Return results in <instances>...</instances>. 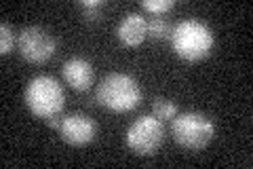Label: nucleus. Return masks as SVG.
<instances>
[{
	"mask_svg": "<svg viewBox=\"0 0 253 169\" xmlns=\"http://www.w3.org/2000/svg\"><path fill=\"white\" fill-rule=\"evenodd\" d=\"M23 102L32 114L46 123L51 118L61 116L63 106H66V93H63L57 78L49 74H38L26 85Z\"/></svg>",
	"mask_w": 253,
	"mask_h": 169,
	"instance_id": "1",
	"label": "nucleus"
},
{
	"mask_svg": "<svg viewBox=\"0 0 253 169\" xmlns=\"http://www.w3.org/2000/svg\"><path fill=\"white\" fill-rule=\"evenodd\" d=\"M171 45L181 59L201 61L215 47V34L213 30L199 19H181L171 30Z\"/></svg>",
	"mask_w": 253,
	"mask_h": 169,
	"instance_id": "2",
	"label": "nucleus"
},
{
	"mask_svg": "<svg viewBox=\"0 0 253 169\" xmlns=\"http://www.w3.org/2000/svg\"><path fill=\"white\" fill-rule=\"evenodd\" d=\"M95 102L101 108H108L112 112H129L139 106L141 89L131 74L112 72L99 80L97 89H95Z\"/></svg>",
	"mask_w": 253,
	"mask_h": 169,
	"instance_id": "3",
	"label": "nucleus"
},
{
	"mask_svg": "<svg viewBox=\"0 0 253 169\" xmlns=\"http://www.w3.org/2000/svg\"><path fill=\"white\" fill-rule=\"evenodd\" d=\"M171 133L179 148L199 152L207 148L215 138V123L203 112H179L171 118Z\"/></svg>",
	"mask_w": 253,
	"mask_h": 169,
	"instance_id": "4",
	"label": "nucleus"
},
{
	"mask_svg": "<svg viewBox=\"0 0 253 169\" xmlns=\"http://www.w3.org/2000/svg\"><path fill=\"white\" fill-rule=\"evenodd\" d=\"M125 144L137 157H154L165 144V125L154 114L139 116L129 125Z\"/></svg>",
	"mask_w": 253,
	"mask_h": 169,
	"instance_id": "5",
	"label": "nucleus"
},
{
	"mask_svg": "<svg viewBox=\"0 0 253 169\" xmlns=\"http://www.w3.org/2000/svg\"><path fill=\"white\" fill-rule=\"evenodd\" d=\"M55 38L49 30L41 26H28L19 32L17 36V51L30 63H44L53 57L55 53Z\"/></svg>",
	"mask_w": 253,
	"mask_h": 169,
	"instance_id": "6",
	"label": "nucleus"
},
{
	"mask_svg": "<svg viewBox=\"0 0 253 169\" xmlns=\"http://www.w3.org/2000/svg\"><path fill=\"white\" fill-rule=\"evenodd\" d=\"M59 135L70 146H86L97 135V123L83 112H72V114L61 116Z\"/></svg>",
	"mask_w": 253,
	"mask_h": 169,
	"instance_id": "7",
	"label": "nucleus"
},
{
	"mask_svg": "<svg viewBox=\"0 0 253 169\" xmlns=\"http://www.w3.org/2000/svg\"><path fill=\"white\" fill-rule=\"evenodd\" d=\"M63 80L76 91H86L93 85V63L84 57H70L61 68Z\"/></svg>",
	"mask_w": 253,
	"mask_h": 169,
	"instance_id": "8",
	"label": "nucleus"
},
{
	"mask_svg": "<svg viewBox=\"0 0 253 169\" xmlns=\"http://www.w3.org/2000/svg\"><path fill=\"white\" fill-rule=\"evenodd\" d=\"M116 36L125 47H139L148 36V21L139 13H126L118 21Z\"/></svg>",
	"mask_w": 253,
	"mask_h": 169,
	"instance_id": "9",
	"label": "nucleus"
},
{
	"mask_svg": "<svg viewBox=\"0 0 253 169\" xmlns=\"http://www.w3.org/2000/svg\"><path fill=\"white\" fill-rule=\"evenodd\" d=\"M152 114L156 118H161V120L163 118H173L177 114V106L167 98H156L152 102Z\"/></svg>",
	"mask_w": 253,
	"mask_h": 169,
	"instance_id": "10",
	"label": "nucleus"
},
{
	"mask_svg": "<svg viewBox=\"0 0 253 169\" xmlns=\"http://www.w3.org/2000/svg\"><path fill=\"white\" fill-rule=\"evenodd\" d=\"M78 9H81L86 21H99L101 11H104V2L101 0H83V2H78Z\"/></svg>",
	"mask_w": 253,
	"mask_h": 169,
	"instance_id": "11",
	"label": "nucleus"
},
{
	"mask_svg": "<svg viewBox=\"0 0 253 169\" xmlns=\"http://www.w3.org/2000/svg\"><path fill=\"white\" fill-rule=\"evenodd\" d=\"M171 26L167 19H161V17H154L148 21V36H152L156 40L161 38H171Z\"/></svg>",
	"mask_w": 253,
	"mask_h": 169,
	"instance_id": "12",
	"label": "nucleus"
},
{
	"mask_svg": "<svg viewBox=\"0 0 253 169\" xmlns=\"http://www.w3.org/2000/svg\"><path fill=\"white\" fill-rule=\"evenodd\" d=\"M15 45H17V40H15L13 28L6 21H2L0 23V55H9Z\"/></svg>",
	"mask_w": 253,
	"mask_h": 169,
	"instance_id": "13",
	"label": "nucleus"
},
{
	"mask_svg": "<svg viewBox=\"0 0 253 169\" xmlns=\"http://www.w3.org/2000/svg\"><path fill=\"white\" fill-rule=\"evenodd\" d=\"M173 0H141V9L156 15V17H161L163 13H167L173 9Z\"/></svg>",
	"mask_w": 253,
	"mask_h": 169,
	"instance_id": "14",
	"label": "nucleus"
}]
</instances>
